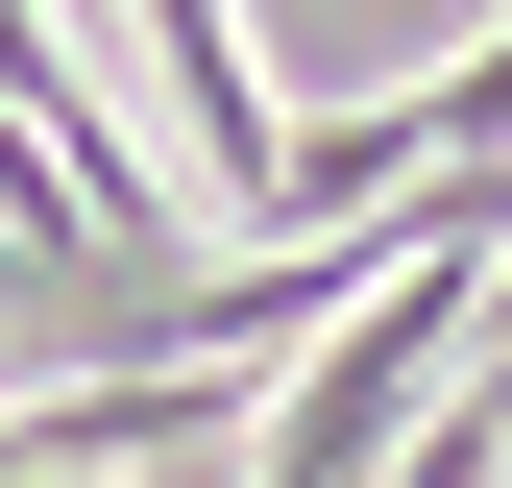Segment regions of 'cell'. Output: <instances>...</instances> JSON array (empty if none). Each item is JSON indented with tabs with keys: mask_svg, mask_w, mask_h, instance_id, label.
Segmentation results:
<instances>
[{
	"mask_svg": "<svg viewBox=\"0 0 512 488\" xmlns=\"http://www.w3.org/2000/svg\"><path fill=\"white\" fill-rule=\"evenodd\" d=\"M147 98H171V147H196V196H220V220L269 196V147H293V98L244 74V0H147Z\"/></svg>",
	"mask_w": 512,
	"mask_h": 488,
	"instance_id": "obj_1",
	"label": "cell"
},
{
	"mask_svg": "<svg viewBox=\"0 0 512 488\" xmlns=\"http://www.w3.org/2000/svg\"><path fill=\"white\" fill-rule=\"evenodd\" d=\"M147 488H244V440H220V464H147Z\"/></svg>",
	"mask_w": 512,
	"mask_h": 488,
	"instance_id": "obj_2",
	"label": "cell"
}]
</instances>
